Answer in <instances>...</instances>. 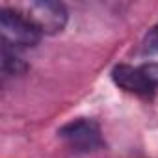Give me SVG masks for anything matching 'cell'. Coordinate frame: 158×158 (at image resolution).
Returning a JSON list of instances; mask_svg holds the SVG:
<instances>
[{
	"instance_id": "1",
	"label": "cell",
	"mask_w": 158,
	"mask_h": 158,
	"mask_svg": "<svg viewBox=\"0 0 158 158\" xmlns=\"http://www.w3.org/2000/svg\"><path fill=\"white\" fill-rule=\"evenodd\" d=\"M0 32H2V45H8L15 50L35 47L41 39V34L24 17V13L11 8H4L0 13Z\"/></svg>"
},
{
	"instance_id": "2",
	"label": "cell",
	"mask_w": 158,
	"mask_h": 158,
	"mask_svg": "<svg viewBox=\"0 0 158 158\" xmlns=\"http://www.w3.org/2000/svg\"><path fill=\"white\" fill-rule=\"evenodd\" d=\"M24 17L37 28V32L43 35H54L60 34L67 24V10L61 2H52V0H37V2L26 4L23 10Z\"/></svg>"
},
{
	"instance_id": "3",
	"label": "cell",
	"mask_w": 158,
	"mask_h": 158,
	"mask_svg": "<svg viewBox=\"0 0 158 158\" xmlns=\"http://www.w3.org/2000/svg\"><path fill=\"white\" fill-rule=\"evenodd\" d=\"M60 138L74 151V152H93L102 147V134L97 121L88 117H78L69 121L60 128Z\"/></svg>"
},
{
	"instance_id": "4",
	"label": "cell",
	"mask_w": 158,
	"mask_h": 158,
	"mask_svg": "<svg viewBox=\"0 0 158 158\" xmlns=\"http://www.w3.org/2000/svg\"><path fill=\"white\" fill-rule=\"evenodd\" d=\"M112 80L125 91L139 95V97H151L156 88L151 84L149 76L143 69V65L139 67H132V65H115L112 71Z\"/></svg>"
},
{
	"instance_id": "5",
	"label": "cell",
	"mask_w": 158,
	"mask_h": 158,
	"mask_svg": "<svg viewBox=\"0 0 158 158\" xmlns=\"http://www.w3.org/2000/svg\"><path fill=\"white\" fill-rule=\"evenodd\" d=\"M24 71H26V63L17 54V50L8 45H2V73H4V76L23 74Z\"/></svg>"
},
{
	"instance_id": "6",
	"label": "cell",
	"mask_w": 158,
	"mask_h": 158,
	"mask_svg": "<svg viewBox=\"0 0 158 158\" xmlns=\"http://www.w3.org/2000/svg\"><path fill=\"white\" fill-rule=\"evenodd\" d=\"M141 54L143 56H152L158 54V24H154L143 37L141 41Z\"/></svg>"
}]
</instances>
